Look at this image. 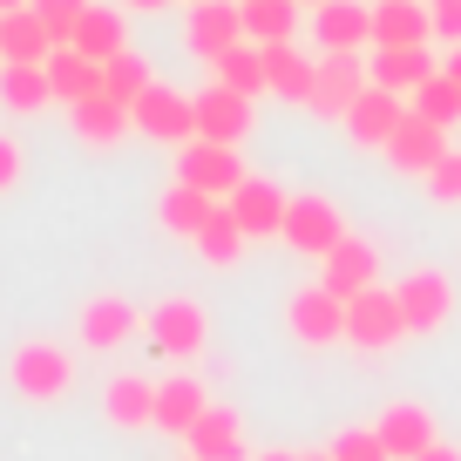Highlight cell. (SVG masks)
I'll list each match as a JSON object with an SVG mask.
<instances>
[{
    "label": "cell",
    "instance_id": "obj_2",
    "mask_svg": "<svg viewBox=\"0 0 461 461\" xmlns=\"http://www.w3.org/2000/svg\"><path fill=\"white\" fill-rule=\"evenodd\" d=\"M299 258H312V265H326L332 251L346 245V217H339V203L332 197H319V190H299L292 197V211H285V230H278Z\"/></svg>",
    "mask_w": 461,
    "mask_h": 461
},
{
    "label": "cell",
    "instance_id": "obj_33",
    "mask_svg": "<svg viewBox=\"0 0 461 461\" xmlns=\"http://www.w3.org/2000/svg\"><path fill=\"white\" fill-rule=\"evenodd\" d=\"M407 109L420 115V122H434V130H455L461 122V88H455V75H428V82L414 88V95H407Z\"/></svg>",
    "mask_w": 461,
    "mask_h": 461
},
{
    "label": "cell",
    "instance_id": "obj_3",
    "mask_svg": "<svg viewBox=\"0 0 461 461\" xmlns=\"http://www.w3.org/2000/svg\"><path fill=\"white\" fill-rule=\"evenodd\" d=\"M143 332H149V346H157L163 360H197L203 339H211V319H203V305L190 299V292H176V299L149 305Z\"/></svg>",
    "mask_w": 461,
    "mask_h": 461
},
{
    "label": "cell",
    "instance_id": "obj_16",
    "mask_svg": "<svg viewBox=\"0 0 461 461\" xmlns=\"http://www.w3.org/2000/svg\"><path fill=\"white\" fill-rule=\"evenodd\" d=\"M319 285L339 292V299H360V292L380 285V251L366 245V238H346L339 251H332L326 265H319Z\"/></svg>",
    "mask_w": 461,
    "mask_h": 461
},
{
    "label": "cell",
    "instance_id": "obj_9",
    "mask_svg": "<svg viewBox=\"0 0 461 461\" xmlns=\"http://www.w3.org/2000/svg\"><path fill=\"white\" fill-rule=\"evenodd\" d=\"M393 299H401V312H407V332H441L447 319H455V278L420 265V272H407L401 285H393Z\"/></svg>",
    "mask_w": 461,
    "mask_h": 461
},
{
    "label": "cell",
    "instance_id": "obj_48",
    "mask_svg": "<svg viewBox=\"0 0 461 461\" xmlns=\"http://www.w3.org/2000/svg\"><path fill=\"white\" fill-rule=\"evenodd\" d=\"M326 461H332V455H326Z\"/></svg>",
    "mask_w": 461,
    "mask_h": 461
},
{
    "label": "cell",
    "instance_id": "obj_6",
    "mask_svg": "<svg viewBox=\"0 0 461 461\" xmlns=\"http://www.w3.org/2000/svg\"><path fill=\"white\" fill-rule=\"evenodd\" d=\"M184 41H190L197 61L217 68L230 48H245V0H197L190 21H184Z\"/></svg>",
    "mask_w": 461,
    "mask_h": 461
},
{
    "label": "cell",
    "instance_id": "obj_41",
    "mask_svg": "<svg viewBox=\"0 0 461 461\" xmlns=\"http://www.w3.org/2000/svg\"><path fill=\"white\" fill-rule=\"evenodd\" d=\"M420 461H461V447H447V441H434V447H428V455H420Z\"/></svg>",
    "mask_w": 461,
    "mask_h": 461
},
{
    "label": "cell",
    "instance_id": "obj_25",
    "mask_svg": "<svg viewBox=\"0 0 461 461\" xmlns=\"http://www.w3.org/2000/svg\"><path fill=\"white\" fill-rule=\"evenodd\" d=\"M48 55H55V34L41 28V14H34V7H21V14H0V61L48 68Z\"/></svg>",
    "mask_w": 461,
    "mask_h": 461
},
{
    "label": "cell",
    "instance_id": "obj_46",
    "mask_svg": "<svg viewBox=\"0 0 461 461\" xmlns=\"http://www.w3.org/2000/svg\"><path fill=\"white\" fill-rule=\"evenodd\" d=\"M299 7H326V0H299Z\"/></svg>",
    "mask_w": 461,
    "mask_h": 461
},
{
    "label": "cell",
    "instance_id": "obj_20",
    "mask_svg": "<svg viewBox=\"0 0 461 461\" xmlns=\"http://www.w3.org/2000/svg\"><path fill=\"white\" fill-rule=\"evenodd\" d=\"M441 157H447V130H434V122H420V115L407 109V122L393 130V143H387V163L407 170V176H428Z\"/></svg>",
    "mask_w": 461,
    "mask_h": 461
},
{
    "label": "cell",
    "instance_id": "obj_15",
    "mask_svg": "<svg viewBox=\"0 0 461 461\" xmlns=\"http://www.w3.org/2000/svg\"><path fill=\"white\" fill-rule=\"evenodd\" d=\"M401 122H407V95H393V88H366V95L353 102V115H346V136H353L360 149H387Z\"/></svg>",
    "mask_w": 461,
    "mask_h": 461
},
{
    "label": "cell",
    "instance_id": "obj_32",
    "mask_svg": "<svg viewBox=\"0 0 461 461\" xmlns=\"http://www.w3.org/2000/svg\"><path fill=\"white\" fill-rule=\"evenodd\" d=\"M211 211H217V197H203V190H190V184H170L163 203H157L163 230H176V238H197V230L211 224Z\"/></svg>",
    "mask_w": 461,
    "mask_h": 461
},
{
    "label": "cell",
    "instance_id": "obj_21",
    "mask_svg": "<svg viewBox=\"0 0 461 461\" xmlns=\"http://www.w3.org/2000/svg\"><path fill=\"white\" fill-rule=\"evenodd\" d=\"M102 414H109V428H157V380L143 374H115L109 387H102Z\"/></svg>",
    "mask_w": 461,
    "mask_h": 461
},
{
    "label": "cell",
    "instance_id": "obj_12",
    "mask_svg": "<svg viewBox=\"0 0 461 461\" xmlns=\"http://www.w3.org/2000/svg\"><path fill=\"white\" fill-rule=\"evenodd\" d=\"M285 211H292V190L272 184V176H245L238 197H230V217L245 224V238H278V230H285Z\"/></svg>",
    "mask_w": 461,
    "mask_h": 461
},
{
    "label": "cell",
    "instance_id": "obj_17",
    "mask_svg": "<svg viewBox=\"0 0 461 461\" xmlns=\"http://www.w3.org/2000/svg\"><path fill=\"white\" fill-rule=\"evenodd\" d=\"M136 326H143V312H136L122 292H95V299L82 305V346H95V353H115Z\"/></svg>",
    "mask_w": 461,
    "mask_h": 461
},
{
    "label": "cell",
    "instance_id": "obj_1",
    "mask_svg": "<svg viewBox=\"0 0 461 461\" xmlns=\"http://www.w3.org/2000/svg\"><path fill=\"white\" fill-rule=\"evenodd\" d=\"M7 387L21 393V401H61V393L75 387V353L55 339H21L14 353H7Z\"/></svg>",
    "mask_w": 461,
    "mask_h": 461
},
{
    "label": "cell",
    "instance_id": "obj_4",
    "mask_svg": "<svg viewBox=\"0 0 461 461\" xmlns=\"http://www.w3.org/2000/svg\"><path fill=\"white\" fill-rule=\"evenodd\" d=\"M393 339H407V312L393 299V285H374L360 299H346V346L360 353H387Z\"/></svg>",
    "mask_w": 461,
    "mask_h": 461
},
{
    "label": "cell",
    "instance_id": "obj_42",
    "mask_svg": "<svg viewBox=\"0 0 461 461\" xmlns=\"http://www.w3.org/2000/svg\"><path fill=\"white\" fill-rule=\"evenodd\" d=\"M122 7H136V14H157V7H170V0H122Z\"/></svg>",
    "mask_w": 461,
    "mask_h": 461
},
{
    "label": "cell",
    "instance_id": "obj_39",
    "mask_svg": "<svg viewBox=\"0 0 461 461\" xmlns=\"http://www.w3.org/2000/svg\"><path fill=\"white\" fill-rule=\"evenodd\" d=\"M428 21H434V41L461 48V0H428Z\"/></svg>",
    "mask_w": 461,
    "mask_h": 461
},
{
    "label": "cell",
    "instance_id": "obj_29",
    "mask_svg": "<svg viewBox=\"0 0 461 461\" xmlns=\"http://www.w3.org/2000/svg\"><path fill=\"white\" fill-rule=\"evenodd\" d=\"M190 245H197V258H203V265H217V272H224V265H238V258H245V245H251V238H245V224L230 217V203H217V211H211V224H203L197 238H190Z\"/></svg>",
    "mask_w": 461,
    "mask_h": 461
},
{
    "label": "cell",
    "instance_id": "obj_36",
    "mask_svg": "<svg viewBox=\"0 0 461 461\" xmlns=\"http://www.w3.org/2000/svg\"><path fill=\"white\" fill-rule=\"evenodd\" d=\"M34 14H41V28L55 34V48H68L75 28H82V14H88V0H34Z\"/></svg>",
    "mask_w": 461,
    "mask_h": 461
},
{
    "label": "cell",
    "instance_id": "obj_40",
    "mask_svg": "<svg viewBox=\"0 0 461 461\" xmlns=\"http://www.w3.org/2000/svg\"><path fill=\"white\" fill-rule=\"evenodd\" d=\"M21 170H28V157H21V143L7 130H0V197H7V190L21 184Z\"/></svg>",
    "mask_w": 461,
    "mask_h": 461
},
{
    "label": "cell",
    "instance_id": "obj_43",
    "mask_svg": "<svg viewBox=\"0 0 461 461\" xmlns=\"http://www.w3.org/2000/svg\"><path fill=\"white\" fill-rule=\"evenodd\" d=\"M447 75H455V88H461V48H455V55H447Z\"/></svg>",
    "mask_w": 461,
    "mask_h": 461
},
{
    "label": "cell",
    "instance_id": "obj_13",
    "mask_svg": "<svg viewBox=\"0 0 461 461\" xmlns=\"http://www.w3.org/2000/svg\"><path fill=\"white\" fill-rule=\"evenodd\" d=\"M197 136L203 143H245L251 136V95H238V88H224V82H211L197 95Z\"/></svg>",
    "mask_w": 461,
    "mask_h": 461
},
{
    "label": "cell",
    "instance_id": "obj_10",
    "mask_svg": "<svg viewBox=\"0 0 461 461\" xmlns=\"http://www.w3.org/2000/svg\"><path fill=\"white\" fill-rule=\"evenodd\" d=\"M285 319H292V339H299V346L346 339V299H339V292H326V285H299V292H292V305H285Z\"/></svg>",
    "mask_w": 461,
    "mask_h": 461
},
{
    "label": "cell",
    "instance_id": "obj_31",
    "mask_svg": "<svg viewBox=\"0 0 461 461\" xmlns=\"http://www.w3.org/2000/svg\"><path fill=\"white\" fill-rule=\"evenodd\" d=\"M55 102V88H48V68H21V61H0V109L7 115H34Z\"/></svg>",
    "mask_w": 461,
    "mask_h": 461
},
{
    "label": "cell",
    "instance_id": "obj_19",
    "mask_svg": "<svg viewBox=\"0 0 461 461\" xmlns=\"http://www.w3.org/2000/svg\"><path fill=\"white\" fill-rule=\"evenodd\" d=\"M312 82H319V55H305L299 41L265 48V95H278V102H312Z\"/></svg>",
    "mask_w": 461,
    "mask_h": 461
},
{
    "label": "cell",
    "instance_id": "obj_30",
    "mask_svg": "<svg viewBox=\"0 0 461 461\" xmlns=\"http://www.w3.org/2000/svg\"><path fill=\"white\" fill-rule=\"evenodd\" d=\"M299 34V0H245V41L285 48Z\"/></svg>",
    "mask_w": 461,
    "mask_h": 461
},
{
    "label": "cell",
    "instance_id": "obj_18",
    "mask_svg": "<svg viewBox=\"0 0 461 461\" xmlns=\"http://www.w3.org/2000/svg\"><path fill=\"white\" fill-rule=\"evenodd\" d=\"M428 0H374V48H428Z\"/></svg>",
    "mask_w": 461,
    "mask_h": 461
},
{
    "label": "cell",
    "instance_id": "obj_34",
    "mask_svg": "<svg viewBox=\"0 0 461 461\" xmlns=\"http://www.w3.org/2000/svg\"><path fill=\"white\" fill-rule=\"evenodd\" d=\"M149 88H157V75H149V61L136 55V48H130V55H115V61H102V95H115L122 109H136Z\"/></svg>",
    "mask_w": 461,
    "mask_h": 461
},
{
    "label": "cell",
    "instance_id": "obj_24",
    "mask_svg": "<svg viewBox=\"0 0 461 461\" xmlns=\"http://www.w3.org/2000/svg\"><path fill=\"white\" fill-rule=\"evenodd\" d=\"M184 447H190V461H245V428H238L230 407L211 401V414L184 434Z\"/></svg>",
    "mask_w": 461,
    "mask_h": 461
},
{
    "label": "cell",
    "instance_id": "obj_45",
    "mask_svg": "<svg viewBox=\"0 0 461 461\" xmlns=\"http://www.w3.org/2000/svg\"><path fill=\"white\" fill-rule=\"evenodd\" d=\"M258 461H305V455H258Z\"/></svg>",
    "mask_w": 461,
    "mask_h": 461
},
{
    "label": "cell",
    "instance_id": "obj_22",
    "mask_svg": "<svg viewBox=\"0 0 461 461\" xmlns=\"http://www.w3.org/2000/svg\"><path fill=\"white\" fill-rule=\"evenodd\" d=\"M203 414H211V393H203V380H197V374H170V380H157V428H163V434H190Z\"/></svg>",
    "mask_w": 461,
    "mask_h": 461
},
{
    "label": "cell",
    "instance_id": "obj_28",
    "mask_svg": "<svg viewBox=\"0 0 461 461\" xmlns=\"http://www.w3.org/2000/svg\"><path fill=\"white\" fill-rule=\"evenodd\" d=\"M68 48H75V55H88V61H115V55H130V28H122L115 7H88Z\"/></svg>",
    "mask_w": 461,
    "mask_h": 461
},
{
    "label": "cell",
    "instance_id": "obj_47",
    "mask_svg": "<svg viewBox=\"0 0 461 461\" xmlns=\"http://www.w3.org/2000/svg\"><path fill=\"white\" fill-rule=\"evenodd\" d=\"M190 7H197V0H190Z\"/></svg>",
    "mask_w": 461,
    "mask_h": 461
},
{
    "label": "cell",
    "instance_id": "obj_23",
    "mask_svg": "<svg viewBox=\"0 0 461 461\" xmlns=\"http://www.w3.org/2000/svg\"><path fill=\"white\" fill-rule=\"evenodd\" d=\"M68 122H75V136H82L88 149H115L122 136L136 130V115L122 109L115 95H88V102H75V109H68Z\"/></svg>",
    "mask_w": 461,
    "mask_h": 461
},
{
    "label": "cell",
    "instance_id": "obj_7",
    "mask_svg": "<svg viewBox=\"0 0 461 461\" xmlns=\"http://www.w3.org/2000/svg\"><path fill=\"white\" fill-rule=\"evenodd\" d=\"M130 115H136V130H143L149 143H170V149L197 143V95H184V88H170V82H157Z\"/></svg>",
    "mask_w": 461,
    "mask_h": 461
},
{
    "label": "cell",
    "instance_id": "obj_14",
    "mask_svg": "<svg viewBox=\"0 0 461 461\" xmlns=\"http://www.w3.org/2000/svg\"><path fill=\"white\" fill-rule=\"evenodd\" d=\"M374 434L387 441V455H393V461H420L434 441H441V434H434V414H428V407H414V401H393V407H380Z\"/></svg>",
    "mask_w": 461,
    "mask_h": 461
},
{
    "label": "cell",
    "instance_id": "obj_8",
    "mask_svg": "<svg viewBox=\"0 0 461 461\" xmlns=\"http://www.w3.org/2000/svg\"><path fill=\"white\" fill-rule=\"evenodd\" d=\"M366 88H374L366 55H319V82H312V102H305V109L346 122V115H353V102H360Z\"/></svg>",
    "mask_w": 461,
    "mask_h": 461
},
{
    "label": "cell",
    "instance_id": "obj_5",
    "mask_svg": "<svg viewBox=\"0 0 461 461\" xmlns=\"http://www.w3.org/2000/svg\"><path fill=\"white\" fill-rule=\"evenodd\" d=\"M176 184H190V190H203V197H217V203H230L238 197V184H245V163H238V149L230 143H184L176 149Z\"/></svg>",
    "mask_w": 461,
    "mask_h": 461
},
{
    "label": "cell",
    "instance_id": "obj_38",
    "mask_svg": "<svg viewBox=\"0 0 461 461\" xmlns=\"http://www.w3.org/2000/svg\"><path fill=\"white\" fill-rule=\"evenodd\" d=\"M428 197L434 203H461V149H447V157L428 170Z\"/></svg>",
    "mask_w": 461,
    "mask_h": 461
},
{
    "label": "cell",
    "instance_id": "obj_44",
    "mask_svg": "<svg viewBox=\"0 0 461 461\" xmlns=\"http://www.w3.org/2000/svg\"><path fill=\"white\" fill-rule=\"evenodd\" d=\"M21 7H34V0H0V14H21Z\"/></svg>",
    "mask_w": 461,
    "mask_h": 461
},
{
    "label": "cell",
    "instance_id": "obj_27",
    "mask_svg": "<svg viewBox=\"0 0 461 461\" xmlns=\"http://www.w3.org/2000/svg\"><path fill=\"white\" fill-rule=\"evenodd\" d=\"M48 88H55V102H88V95H102V61H88V55H75V48H55L48 55Z\"/></svg>",
    "mask_w": 461,
    "mask_h": 461
},
{
    "label": "cell",
    "instance_id": "obj_11",
    "mask_svg": "<svg viewBox=\"0 0 461 461\" xmlns=\"http://www.w3.org/2000/svg\"><path fill=\"white\" fill-rule=\"evenodd\" d=\"M312 41H319V55H360V48H374V7H360V0L312 7Z\"/></svg>",
    "mask_w": 461,
    "mask_h": 461
},
{
    "label": "cell",
    "instance_id": "obj_37",
    "mask_svg": "<svg viewBox=\"0 0 461 461\" xmlns=\"http://www.w3.org/2000/svg\"><path fill=\"white\" fill-rule=\"evenodd\" d=\"M332 461H393L387 441H380L374 428H346L339 441H332Z\"/></svg>",
    "mask_w": 461,
    "mask_h": 461
},
{
    "label": "cell",
    "instance_id": "obj_35",
    "mask_svg": "<svg viewBox=\"0 0 461 461\" xmlns=\"http://www.w3.org/2000/svg\"><path fill=\"white\" fill-rule=\"evenodd\" d=\"M217 82L224 88H238V95H265V48L258 41H245V48H230L224 61H217Z\"/></svg>",
    "mask_w": 461,
    "mask_h": 461
},
{
    "label": "cell",
    "instance_id": "obj_26",
    "mask_svg": "<svg viewBox=\"0 0 461 461\" xmlns=\"http://www.w3.org/2000/svg\"><path fill=\"white\" fill-rule=\"evenodd\" d=\"M366 75H374V88H393V95H414L428 75H441L428 61V48H374V61H366Z\"/></svg>",
    "mask_w": 461,
    "mask_h": 461
}]
</instances>
